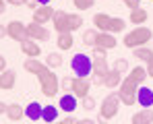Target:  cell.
<instances>
[{
  "mask_svg": "<svg viewBox=\"0 0 153 124\" xmlns=\"http://www.w3.org/2000/svg\"><path fill=\"white\" fill-rule=\"evenodd\" d=\"M91 62H93V79L91 83L93 85H103V76L110 73V66H108V58H105V50L102 48H93V54H91Z\"/></svg>",
  "mask_w": 153,
  "mask_h": 124,
  "instance_id": "cell-1",
  "label": "cell"
},
{
  "mask_svg": "<svg viewBox=\"0 0 153 124\" xmlns=\"http://www.w3.org/2000/svg\"><path fill=\"white\" fill-rule=\"evenodd\" d=\"M147 42H153V31L149 27H137L130 33H126L124 39H122L124 48H128V50L143 48V46H147Z\"/></svg>",
  "mask_w": 153,
  "mask_h": 124,
  "instance_id": "cell-2",
  "label": "cell"
},
{
  "mask_svg": "<svg viewBox=\"0 0 153 124\" xmlns=\"http://www.w3.org/2000/svg\"><path fill=\"white\" fill-rule=\"evenodd\" d=\"M120 95L118 93H108L103 97L102 105H100V124H105L108 120L116 118L118 116V110H120Z\"/></svg>",
  "mask_w": 153,
  "mask_h": 124,
  "instance_id": "cell-3",
  "label": "cell"
},
{
  "mask_svg": "<svg viewBox=\"0 0 153 124\" xmlns=\"http://www.w3.org/2000/svg\"><path fill=\"white\" fill-rule=\"evenodd\" d=\"M137 91H139V85L126 76V79H122V83H120V89H118V95H120V101L128 105V108H132L134 103H137Z\"/></svg>",
  "mask_w": 153,
  "mask_h": 124,
  "instance_id": "cell-4",
  "label": "cell"
},
{
  "mask_svg": "<svg viewBox=\"0 0 153 124\" xmlns=\"http://www.w3.org/2000/svg\"><path fill=\"white\" fill-rule=\"evenodd\" d=\"M37 79H39L42 93H44L46 97H54V95L58 93V89H60V81H58V76L52 73L50 68H48V71H44L42 74H37Z\"/></svg>",
  "mask_w": 153,
  "mask_h": 124,
  "instance_id": "cell-5",
  "label": "cell"
},
{
  "mask_svg": "<svg viewBox=\"0 0 153 124\" xmlns=\"http://www.w3.org/2000/svg\"><path fill=\"white\" fill-rule=\"evenodd\" d=\"M71 68H73V73L76 76L87 79L91 74V71H93V62H91V58L87 54H75L73 60H71Z\"/></svg>",
  "mask_w": 153,
  "mask_h": 124,
  "instance_id": "cell-6",
  "label": "cell"
},
{
  "mask_svg": "<svg viewBox=\"0 0 153 124\" xmlns=\"http://www.w3.org/2000/svg\"><path fill=\"white\" fill-rule=\"evenodd\" d=\"M6 35H8L10 39L19 42V44H23V42L29 39V35H27V25L21 23V21H10V23H6Z\"/></svg>",
  "mask_w": 153,
  "mask_h": 124,
  "instance_id": "cell-7",
  "label": "cell"
},
{
  "mask_svg": "<svg viewBox=\"0 0 153 124\" xmlns=\"http://www.w3.org/2000/svg\"><path fill=\"white\" fill-rule=\"evenodd\" d=\"M89 89H91V81L89 79H81V76H75L71 81V91L76 99H85L89 95Z\"/></svg>",
  "mask_w": 153,
  "mask_h": 124,
  "instance_id": "cell-8",
  "label": "cell"
},
{
  "mask_svg": "<svg viewBox=\"0 0 153 124\" xmlns=\"http://www.w3.org/2000/svg\"><path fill=\"white\" fill-rule=\"evenodd\" d=\"M27 35H29V39H33V42H48V39H50V31H48L44 25H37V23L27 25Z\"/></svg>",
  "mask_w": 153,
  "mask_h": 124,
  "instance_id": "cell-9",
  "label": "cell"
},
{
  "mask_svg": "<svg viewBox=\"0 0 153 124\" xmlns=\"http://www.w3.org/2000/svg\"><path fill=\"white\" fill-rule=\"evenodd\" d=\"M52 25H54V29L58 31V35H60V33H71V27H68V13L56 10L54 17H52Z\"/></svg>",
  "mask_w": 153,
  "mask_h": 124,
  "instance_id": "cell-10",
  "label": "cell"
},
{
  "mask_svg": "<svg viewBox=\"0 0 153 124\" xmlns=\"http://www.w3.org/2000/svg\"><path fill=\"white\" fill-rule=\"evenodd\" d=\"M76 108H79V99L73 95V93H64L60 101H58V110H62V112H66V114H73Z\"/></svg>",
  "mask_w": 153,
  "mask_h": 124,
  "instance_id": "cell-11",
  "label": "cell"
},
{
  "mask_svg": "<svg viewBox=\"0 0 153 124\" xmlns=\"http://www.w3.org/2000/svg\"><path fill=\"white\" fill-rule=\"evenodd\" d=\"M137 103L141 108H153V89L141 85L139 91H137Z\"/></svg>",
  "mask_w": 153,
  "mask_h": 124,
  "instance_id": "cell-12",
  "label": "cell"
},
{
  "mask_svg": "<svg viewBox=\"0 0 153 124\" xmlns=\"http://www.w3.org/2000/svg\"><path fill=\"white\" fill-rule=\"evenodd\" d=\"M54 13H56V8H52V6H39V8L33 13V23L46 25L48 21H52Z\"/></svg>",
  "mask_w": 153,
  "mask_h": 124,
  "instance_id": "cell-13",
  "label": "cell"
},
{
  "mask_svg": "<svg viewBox=\"0 0 153 124\" xmlns=\"http://www.w3.org/2000/svg\"><path fill=\"white\" fill-rule=\"evenodd\" d=\"M15 83H17V73L15 71L6 68L4 73H0V89L2 91H10L15 87Z\"/></svg>",
  "mask_w": 153,
  "mask_h": 124,
  "instance_id": "cell-14",
  "label": "cell"
},
{
  "mask_svg": "<svg viewBox=\"0 0 153 124\" xmlns=\"http://www.w3.org/2000/svg\"><path fill=\"white\" fill-rule=\"evenodd\" d=\"M23 68H25L27 73H31V74H42L44 71H48V66H46V62H39L37 58H27L25 62H23Z\"/></svg>",
  "mask_w": 153,
  "mask_h": 124,
  "instance_id": "cell-15",
  "label": "cell"
},
{
  "mask_svg": "<svg viewBox=\"0 0 153 124\" xmlns=\"http://www.w3.org/2000/svg\"><path fill=\"white\" fill-rule=\"evenodd\" d=\"M93 48H102V50H114L116 48V37L112 33H97V42Z\"/></svg>",
  "mask_w": 153,
  "mask_h": 124,
  "instance_id": "cell-16",
  "label": "cell"
},
{
  "mask_svg": "<svg viewBox=\"0 0 153 124\" xmlns=\"http://www.w3.org/2000/svg\"><path fill=\"white\" fill-rule=\"evenodd\" d=\"M130 124H153V110L151 108H143L141 112H137L130 118Z\"/></svg>",
  "mask_w": 153,
  "mask_h": 124,
  "instance_id": "cell-17",
  "label": "cell"
},
{
  "mask_svg": "<svg viewBox=\"0 0 153 124\" xmlns=\"http://www.w3.org/2000/svg\"><path fill=\"white\" fill-rule=\"evenodd\" d=\"M21 52L25 54L27 58H37L39 54H42V48H39V44L37 42H33V39H27L21 44Z\"/></svg>",
  "mask_w": 153,
  "mask_h": 124,
  "instance_id": "cell-18",
  "label": "cell"
},
{
  "mask_svg": "<svg viewBox=\"0 0 153 124\" xmlns=\"http://www.w3.org/2000/svg\"><path fill=\"white\" fill-rule=\"evenodd\" d=\"M120 83H122V73H118L114 68H110V73L103 76V85L108 89H116V87H120Z\"/></svg>",
  "mask_w": 153,
  "mask_h": 124,
  "instance_id": "cell-19",
  "label": "cell"
},
{
  "mask_svg": "<svg viewBox=\"0 0 153 124\" xmlns=\"http://www.w3.org/2000/svg\"><path fill=\"white\" fill-rule=\"evenodd\" d=\"M110 23H112V17L110 15H103V13L93 15V25H97L100 33H110Z\"/></svg>",
  "mask_w": 153,
  "mask_h": 124,
  "instance_id": "cell-20",
  "label": "cell"
},
{
  "mask_svg": "<svg viewBox=\"0 0 153 124\" xmlns=\"http://www.w3.org/2000/svg\"><path fill=\"white\" fill-rule=\"evenodd\" d=\"M42 112H44V105L37 101H31L25 108V116L29 120H42Z\"/></svg>",
  "mask_w": 153,
  "mask_h": 124,
  "instance_id": "cell-21",
  "label": "cell"
},
{
  "mask_svg": "<svg viewBox=\"0 0 153 124\" xmlns=\"http://www.w3.org/2000/svg\"><path fill=\"white\" fill-rule=\"evenodd\" d=\"M6 116H8V120L17 122V120H21V118L25 116V108L19 105V103H8V108H6Z\"/></svg>",
  "mask_w": 153,
  "mask_h": 124,
  "instance_id": "cell-22",
  "label": "cell"
},
{
  "mask_svg": "<svg viewBox=\"0 0 153 124\" xmlns=\"http://www.w3.org/2000/svg\"><path fill=\"white\" fill-rule=\"evenodd\" d=\"M147 19H149L147 8H134V10H130V23L132 25H143V23H147Z\"/></svg>",
  "mask_w": 153,
  "mask_h": 124,
  "instance_id": "cell-23",
  "label": "cell"
},
{
  "mask_svg": "<svg viewBox=\"0 0 153 124\" xmlns=\"http://www.w3.org/2000/svg\"><path fill=\"white\" fill-rule=\"evenodd\" d=\"M56 46H58V50H62V52H68V50L75 46L73 33H60V35H58V42H56Z\"/></svg>",
  "mask_w": 153,
  "mask_h": 124,
  "instance_id": "cell-24",
  "label": "cell"
},
{
  "mask_svg": "<svg viewBox=\"0 0 153 124\" xmlns=\"http://www.w3.org/2000/svg\"><path fill=\"white\" fill-rule=\"evenodd\" d=\"M139 87L147 81V68H143V66H134V68H130V74H128Z\"/></svg>",
  "mask_w": 153,
  "mask_h": 124,
  "instance_id": "cell-25",
  "label": "cell"
},
{
  "mask_svg": "<svg viewBox=\"0 0 153 124\" xmlns=\"http://www.w3.org/2000/svg\"><path fill=\"white\" fill-rule=\"evenodd\" d=\"M58 118V105H44V112H42V120L46 124L56 122Z\"/></svg>",
  "mask_w": 153,
  "mask_h": 124,
  "instance_id": "cell-26",
  "label": "cell"
},
{
  "mask_svg": "<svg viewBox=\"0 0 153 124\" xmlns=\"http://www.w3.org/2000/svg\"><path fill=\"white\" fill-rule=\"evenodd\" d=\"M132 56H134L137 60H145V62H149V60L153 58V50L147 48V46H143V48L132 50Z\"/></svg>",
  "mask_w": 153,
  "mask_h": 124,
  "instance_id": "cell-27",
  "label": "cell"
},
{
  "mask_svg": "<svg viewBox=\"0 0 153 124\" xmlns=\"http://www.w3.org/2000/svg\"><path fill=\"white\" fill-rule=\"evenodd\" d=\"M46 66L48 68H60L62 66V56L58 52H50L48 58H46Z\"/></svg>",
  "mask_w": 153,
  "mask_h": 124,
  "instance_id": "cell-28",
  "label": "cell"
},
{
  "mask_svg": "<svg viewBox=\"0 0 153 124\" xmlns=\"http://www.w3.org/2000/svg\"><path fill=\"white\" fill-rule=\"evenodd\" d=\"M124 27H126V21H124V19H120V17H112V23H110V33H112V35L124 31Z\"/></svg>",
  "mask_w": 153,
  "mask_h": 124,
  "instance_id": "cell-29",
  "label": "cell"
},
{
  "mask_svg": "<svg viewBox=\"0 0 153 124\" xmlns=\"http://www.w3.org/2000/svg\"><path fill=\"white\" fill-rule=\"evenodd\" d=\"M83 25V17L76 15V13H68V27H71V33L73 31H79Z\"/></svg>",
  "mask_w": 153,
  "mask_h": 124,
  "instance_id": "cell-30",
  "label": "cell"
},
{
  "mask_svg": "<svg viewBox=\"0 0 153 124\" xmlns=\"http://www.w3.org/2000/svg\"><path fill=\"white\" fill-rule=\"evenodd\" d=\"M97 33H100V31H95V29H87V31L83 33V44H85V46H95Z\"/></svg>",
  "mask_w": 153,
  "mask_h": 124,
  "instance_id": "cell-31",
  "label": "cell"
},
{
  "mask_svg": "<svg viewBox=\"0 0 153 124\" xmlns=\"http://www.w3.org/2000/svg\"><path fill=\"white\" fill-rule=\"evenodd\" d=\"M73 4H75V8H79V10H87V8H91L95 4V0H73Z\"/></svg>",
  "mask_w": 153,
  "mask_h": 124,
  "instance_id": "cell-32",
  "label": "cell"
},
{
  "mask_svg": "<svg viewBox=\"0 0 153 124\" xmlns=\"http://www.w3.org/2000/svg\"><path fill=\"white\" fill-rule=\"evenodd\" d=\"M114 71H118V73H126L128 71V62L124 58H116L114 60Z\"/></svg>",
  "mask_w": 153,
  "mask_h": 124,
  "instance_id": "cell-33",
  "label": "cell"
},
{
  "mask_svg": "<svg viewBox=\"0 0 153 124\" xmlns=\"http://www.w3.org/2000/svg\"><path fill=\"white\" fill-rule=\"evenodd\" d=\"M81 108L83 110H95V99L91 95H87L85 99H81Z\"/></svg>",
  "mask_w": 153,
  "mask_h": 124,
  "instance_id": "cell-34",
  "label": "cell"
},
{
  "mask_svg": "<svg viewBox=\"0 0 153 124\" xmlns=\"http://www.w3.org/2000/svg\"><path fill=\"white\" fill-rule=\"evenodd\" d=\"M124 4H126L130 10H134V8H141V0H122Z\"/></svg>",
  "mask_w": 153,
  "mask_h": 124,
  "instance_id": "cell-35",
  "label": "cell"
},
{
  "mask_svg": "<svg viewBox=\"0 0 153 124\" xmlns=\"http://www.w3.org/2000/svg\"><path fill=\"white\" fill-rule=\"evenodd\" d=\"M25 6H27V8H33V13L39 8V4H37L35 0H25Z\"/></svg>",
  "mask_w": 153,
  "mask_h": 124,
  "instance_id": "cell-36",
  "label": "cell"
},
{
  "mask_svg": "<svg viewBox=\"0 0 153 124\" xmlns=\"http://www.w3.org/2000/svg\"><path fill=\"white\" fill-rule=\"evenodd\" d=\"M71 81H73V79H68V76H64V79L60 81V85H62V89H71Z\"/></svg>",
  "mask_w": 153,
  "mask_h": 124,
  "instance_id": "cell-37",
  "label": "cell"
},
{
  "mask_svg": "<svg viewBox=\"0 0 153 124\" xmlns=\"http://www.w3.org/2000/svg\"><path fill=\"white\" fill-rule=\"evenodd\" d=\"M58 124H76V120H75V118H73V116H66L64 120H60V122H58Z\"/></svg>",
  "mask_w": 153,
  "mask_h": 124,
  "instance_id": "cell-38",
  "label": "cell"
},
{
  "mask_svg": "<svg viewBox=\"0 0 153 124\" xmlns=\"http://www.w3.org/2000/svg\"><path fill=\"white\" fill-rule=\"evenodd\" d=\"M147 76H151V79H153V58L147 62Z\"/></svg>",
  "mask_w": 153,
  "mask_h": 124,
  "instance_id": "cell-39",
  "label": "cell"
},
{
  "mask_svg": "<svg viewBox=\"0 0 153 124\" xmlns=\"http://www.w3.org/2000/svg\"><path fill=\"white\" fill-rule=\"evenodd\" d=\"M4 71H6V58L0 54V73H4Z\"/></svg>",
  "mask_w": 153,
  "mask_h": 124,
  "instance_id": "cell-40",
  "label": "cell"
},
{
  "mask_svg": "<svg viewBox=\"0 0 153 124\" xmlns=\"http://www.w3.org/2000/svg\"><path fill=\"white\" fill-rule=\"evenodd\" d=\"M6 4H13V6H23L25 0H6Z\"/></svg>",
  "mask_w": 153,
  "mask_h": 124,
  "instance_id": "cell-41",
  "label": "cell"
},
{
  "mask_svg": "<svg viewBox=\"0 0 153 124\" xmlns=\"http://www.w3.org/2000/svg\"><path fill=\"white\" fill-rule=\"evenodd\" d=\"M76 124H97V122L91 118H81V120H76Z\"/></svg>",
  "mask_w": 153,
  "mask_h": 124,
  "instance_id": "cell-42",
  "label": "cell"
},
{
  "mask_svg": "<svg viewBox=\"0 0 153 124\" xmlns=\"http://www.w3.org/2000/svg\"><path fill=\"white\" fill-rule=\"evenodd\" d=\"M6 108H8V103H4V101H0V114H6Z\"/></svg>",
  "mask_w": 153,
  "mask_h": 124,
  "instance_id": "cell-43",
  "label": "cell"
},
{
  "mask_svg": "<svg viewBox=\"0 0 153 124\" xmlns=\"http://www.w3.org/2000/svg\"><path fill=\"white\" fill-rule=\"evenodd\" d=\"M6 10V0H0V15H4Z\"/></svg>",
  "mask_w": 153,
  "mask_h": 124,
  "instance_id": "cell-44",
  "label": "cell"
},
{
  "mask_svg": "<svg viewBox=\"0 0 153 124\" xmlns=\"http://www.w3.org/2000/svg\"><path fill=\"white\" fill-rule=\"evenodd\" d=\"M35 2H37L39 6H50V2H52V0H35Z\"/></svg>",
  "mask_w": 153,
  "mask_h": 124,
  "instance_id": "cell-45",
  "label": "cell"
},
{
  "mask_svg": "<svg viewBox=\"0 0 153 124\" xmlns=\"http://www.w3.org/2000/svg\"><path fill=\"white\" fill-rule=\"evenodd\" d=\"M6 35V25H0V39Z\"/></svg>",
  "mask_w": 153,
  "mask_h": 124,
  "instance_id": "cell-46",
  "label": "cell"
},
{
  "mask_svg": "<svg viewBox=\"0 0 153 124\" xmlns=\"http://www.w3.org/2000/svg\"><path fill=\"white\" fill-rule=\"evenodd\" d=\"M52 124H54V122H52Z\"/></svg>",
  "mask_w": 153,
  "mask_h": 124,
  "instance_id": "cell-47",
  "label": "cell"
}]
</instances>
